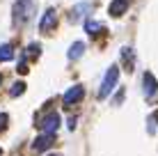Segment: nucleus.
Instances as JSON below:
<instances>
[{
	"label": "nucleus",
	"instance_id": "nucleus-14",
	"mask_svg": "<svg viewBox=\"0 0 158 156\" xmlns=\"http://www.w3.org/2000/svg\"><path fill=\"white\" fill-rule=\"evenodd\" d=\"M23 92H25V83H14L12 90H9V94H12V96H19V94H23Z\"/></svg>",
	"mask_w": 158,
	"mask_h": 156
},
{
	"label": "nucleus",
	"instance_id": "nucleus-15",
	"mask_svg": "<svg viewBox=\"0 0 158 156\" xmlns=\"http://www.w3.org/2000/svg\"><path fill=\"white\" fill-rule=\"evenodd\" d=\"M7 120H9V117L5 115V112H0V131H5V129H7Z\"/></svg>",
	"mask_w": 158,
	"mask_h": 156
},
{
	"label": "nucleus",
	"instance_id": "nucleus-9",
	"mask_svg": "<svg viewBox=\"0 0 158 156\" xmlns=\"http://www.w3.org/2000/svg\"><path fill=\"white\" fill-rule=\"evenodd\" d=\"M83 53H85V44H83V41H76V44H73L71 48H69V53H67V55H69V60H78V57L83 55Z\"/></svg>",
	"mask_w": 158,
	"mask_h": 156
},
{
	"label": "nucleus",
	"instance_id": "nucleus-12",
	"mask_svg": "<svg viewBox=\"0 0 158 156\" xmlns=\"http://www.w3.org/2000/svg\"><path fill=\"white\" fill-rule=\"evenodd\" d=\"M87 9H89V2H80L78 7H76L73 12H71V21H78L80 16H83V14L87 12Z\"/></svg>",
	"mask_w": 158,
	"mask_h": 156
},
{
	"label": "nucleus",
	"instance_id": "nucleus-5",
	"mask_svg": "<svg viewBox=\"0 0 158 156\" xmlns=\"http://www.w3.org/2000/svg\"><path fill=\"white\" fill-rule=\"evenodd\" d=\"M142 90H144V96H147V99H154V96H156L158 83H156L154 74H144V76H142Z\"/></svg>",
	"mask_w": 158,
	"mask_h": 156
},
{
	"label": "nucleus",
	"instance_id": "nucleus-16",
	"mask_svg": "<svg viewBox=\"0 0 158 156\" xmlns=\"http://www.w3.org/2000/svg\"><path fill=\"white\" fill-rule=\"evenodd\" d=\"M0 83H2V76H0Z\"/></svg>",
	"mask_w": 158,
	"mask_h": 156
},
{
	"label": "nucleus",
	"instance_id": "nucleus-8",
	"mask_svg": "<svg viewBox=\"0 0 158 156\" xmlns=\"http://www.w3.org/2000/svg\"><path fill=\"white\" fill-rule=\"evenodd\" d=\"M126 9H128V0H112L110 7H108V14L117 19V16H122Z\"/></svg>",
	"mask_w": 158,
	"mask_h": 156
},
{
	"label": "nucleus",
	"instance_id": "nucleus-4",
	"mask_svg": "<svg viewBox=\"0 0 158 156\" xmlns=\"http://www.w3.org/2000/svg\"><path fill=\"white\" fill-rule=\"evenodd\" d=\"M83 96H85V87H83V85H73V87H69L67 92H64V106L78 103Z\"/></svg>",
	"mask_w": 158,
	"mask_h": 156
},
{
	"label": "nucleus",
	"instance_id": "nucleus-6",
	"mask_svg": "<svg viewBox=\"0 0 158 156\" xmlns=\"http://www.w3.org/2000/svg\"><path fill=\"white\" fill-rule=\"evenodd\" d=\"M55 21H57L55 9H46L44 16H41V21H39V30H41V32H51L53 25H55Z\"/></svg>",
	"mask_w": 158,
	"mask_h": 156
},
{
	"label": "nucleus",
	"instance_id": "nucleus-1",
	"mask_svg": "<svg viewBox=\"0 0 158 156\" xmlns=\"http://www.w3.org/2000/svg\"><path fill=\"white\" fill-rule=\"evenodd\" d=\"M32 16H35V2H32V0H16V5H14V23L16 25H25Z\"/></svg>",
	"mask_w": 158,
	"mask_h": 156
},
{
	"label": "nucleus",
	"instance_id": "nucleus-11",
	"mask_svg": "<svg viewBox=\"0 0 158 156\" xmlns=\"http://www.w3.org/2000/svg\"><path fill=\"white\" fill-rule=\"evenodd\" d=\"M85 30L89 32V35H96L99 30H103V25L99 23V21H92V19H87V21H85Z\"/></svg>",
	"mask_w": 158,
	"mask_h": 156
},
{
	"label": "nucleus",
	"instance_id": "nucleus-3",
	"mask_svg": "<svg viewBox=\"0 0 158 156\" xmlns=\"http://www.w3.org/2000/svg\"><path fill=\"white\" fill-rule=\"evenodd\" d=\"M39 129H41V133H55L60 129V115L57 112H48L46 117L39 120Z\"/></svg>",
	"mask_w": 158,
	"mask_h": 156
},
{
	"label": "nucleus",
	"instance_id": "nucleus-7",
	"mask_svg": "<svg viewBox=\"0 0 158 156\" xmlns=\"http://www.w3.org/2000/svg\"><path fill=\"white\" fill-rule=\"evenodd\" d=\"M53 140H55V133H41V136L35 140L32 149H35V152H44V149H48L53 145Z\"/></svg>",
	"mask_w": 158,
	"mask_h": 156
},
{
	"label": "nucleus",
	"instance_id": "nucleus-10",
	"mask_svg": "<svg viewBox=\"0 0 158 156\" xmlns=\"http://www.w3.org/2000/svg\"><path fill=\"white\" fill-rule=\"evenodd\" d=\"M12 57H14L12 44H2L0 46V62H7V60H12Z\"/></svg>",
	"mask_w": 158,
	"mask_h": 156
},
{
	"label": "nucleus",
	"instance_id": "nucleus-2",
	"mask_svg": "<svg viewBox=\"0 0 158 156\" xmlns=\"http://www.w3.org/2000/svg\"><path fill=\"white\" fill-rule=\"evenodd\" d=\"M117 80H119V67H117V64H112V67L106 71V76H103V83H101V90H99L101 99L110 96V92L117 87Z\"/></svg>",
	"mask_w": 158,
	"mask_h": 156
},
{
	"label": "nucleus",
	"instance_id": "nucleus-13",
	"mask_svg": "<svg viewBox=\"0 0 158 156\" xmlns=\"http://www.w3.org/2000/svg\"><path fill=\"white\" fill-rule=\"evenodd\" d=\"M122 55H124V62H126V69L131 71V69H133V51H131V48H124Z\"/></svg>",
	"mask_w": 158,
	"mask_h": 156
}]
</instances>
